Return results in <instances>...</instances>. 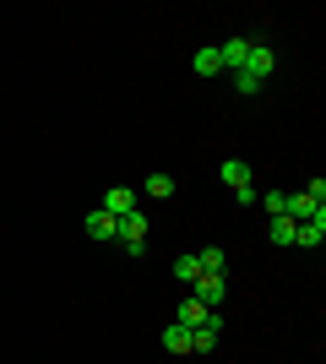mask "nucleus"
<instances>
[{
    "label": "nucleus",
    "instance_id": "obj_1",
    "mask_svg": "<svg viewBox=\"0 0 326 364\" xmlns=\"http://www.w3.org/2000/svg\"><path fill=\"white\" fill-rule=\"evenodd\" d=\"M272 71H278V55H272V44H261V38H256V44H250V55H245V65L234 71V92H239V98H256V92L272 82Z\"/></svg>",
    "mask_w": 326,
    "mask_h": 364
},
{
    "label": "nucleus",
    "instance_id": "obj_2",
    "mask_svg": "<svg viewBox=\"0 0 326 364\" xmlns=\"http://www.w3.org/2000/svg\"><path fill=\"white\" fill-rule=\"evenodd\" d=\"M217 180L229 185L239 201H256V196H261V185H256V168H250L245 158H223V164H217Z\"/></svg>",
    "mask_w": 326,
    "mask_h": 364
},
{
    "label": "nucleus",
    "instance_id": "obj_3",
    "mask_svg": "<svg viewBox=\"0 0 326 364\" xmlns=\"http://www.w3.org/2000/svg\"><path fill=\"white\" fill-rule=\"evenodd\" d=\"M315 213H326V180L315 174L305 191H288V218L294 223H305V218H315Z\"/></svg>",
    "mask_w": 326,
    "mask_h": 364
},
{
    "label": "nucleus",
    "instance_id": "obj_4",
    "mask_svg": "<svg viewBox=\"0 0 326 364\" xmlns=\"http://www.w3.org/2000/svg\"><path fill=\"white\" fill-rule=\"evenodd\" d=\"M114 245H120V250H125L131 261H141V256H147V218H141V207L120 218V240H114Z\"/></svg>",
    "mask_w": 326,
    "mask_h": 364
},
{
    "label": "nucleus",
    "instance_id": "obj_5",
    "mask_svg": "<svg viewBox=\"0 0 326 364\" xmlns=\"http://www.w3.org/2000/svg\"><path fill=\"white\" fill-rule=\"evenodd\" d=\"M180 326H190V332H196V326H223V310H207L202 299H196V294H185V299H180Z\"/></svg>",
    "mask_w": 326,
    "mask_h": 364
},
{
    "label": "nucleus",
    "instance_id": "obj_6",
    "mask_svg": "<svg viewBox=\"0 0 326 364\" xmlns=\"http://www.w3.org/2000/svg\"><path fill=\"white\" fill-rule=\"evenodd\" d=\"M82 228H87V234H93L98 245H114V240H120V218H109L104 207H93V213L82 218Z\"/></svg>",
    "mask_w": 326,
    "mask_h": 364
},
{
    "label": "nucleus",
    "instance_id": "obj_7",
    "mask_svg": "<svg viewBox=\"0 0 326 364\" xmlns=\"http://www.w3.org/2000/svg\"><path fill=\"white\" fill-rule=\"evenodd\" d=\"M196 299L207 304V310H223V299H229V272H212V277H202V283H196Z\"/></svg>",
    "mask_w": 326,
    "mask_h": 364
},
{
    "label": "nucleus",
    "instance_id": "obj_8",
    "mask_svg": "<svg viewBox=\"0 0 326 364\" xmlns=\"http://www.w3.org/2000/svg\"><path fill=\"white\" fill-rule=\"evenodd\" d=\"M98 207H104L109 218H125V213H136V191H131V185H109L104 196H98Z\"/></svg>",
    "mask_w": 326,
    "mask_h": 364
},
{
    "label": "nucleus",
    "instance_id": "obj_9",
    "mask_svg": "<svg viewBox=\"0 0 326 364\" xmlns=\"http://www.w3.org/2000/svg\"><path fill=\"white\" fill-rule=\"evenodd\" d=\"M321 240H326V213L305 218V223L294 228V245H299V250H321Z\"/></svg>",
    "mask_w": 326,
    "mask_h": 364
},
{
    "label": "nucleus",
    "instance_id": "obj_10",
    "mask_svg": "<svg viewBox=\"0 0 326 364\" xmlns=\"http://www.w3.org/2000/svg\"><path fill=\"white\" fill-rule=\"evenodd\" d=\"M250 44H256V38H239V33H234V38H223V44H217L223 71H239V65H245V55H250Z\"/></svg>",
    "mask_w": 326,
    "mask_h": 364
},
{
    "label": "nucleus",
    "instance_id": "obj_11",
    "mask_svg": "<svg viewBox=\"0 0 326 364\" xmlns=\"http://www.w3.org/2000/svg\"><path fill=\"white\" fill-rule=\"evenodd\" d=\"M174 283H180V289H196V283H202V261H196V250H185V256L174 261Z\"/></svg>",
    "mask_w": 326,
    "mask_h": 364
},
{
    "label": "nucleus",
    "instance_id": "obj_12",
    "mask_svg": "<svg viewBox=\"0 0 326 364\" xmlns=\"http://www.w3.org/2000/svg\"><path fill=\"white\" fill-rule=\"evenodd\" d=\"M163 353H180V359H185V353H190V326L169 321V326H163Z\"/></svg>",
    "mask_w": 326,
    "mask_h": 364
},
{
    "label": "nucleus",
    "instance_id": "obj_13",
    "mask_svg": "<svg viewBox=\"0 0 326 364\" xmlns=\"http://www.w3.org/2000/svg\"><path fill=\"white\" fill-rule=\"evenodd\" d=\"M190 71H196V76H217V71H223L217 44H202V49H196V55H190Z\"/></svg>",
    "mask_w": 326,
    "mask_h": 364
},
{
    "label": "nucleus",
    "instance_id": "obj_14",
    "mask_svg": "<svg viewBox=\"0 0 326 364\" xmlns=\"http://www.w3.org/2000/svg\"><path fill=\"white\" fill-rule=\"evenodd\" d=\"M196 261H202V277H212V272H229V256H223L217 245H207V250H196Z\"/></svg>",
    "mask_w": 326,
    "mask_h": 364
},
{
    "label": "nucleus",
    "instance_id": "obj_15",
    "mask_svg": "<svg viewBox=\"0 0 326 364\" xmlns=\"http://www.w3.org/2000/svg\"><path fill=\"white\" fill-rule=\"evenodd\" d=\"M217 337H223V326H196V332H190V353H212Z\"/></svg>",
    "mask_w": 326,
    "mask_h": 364
},
{
    "label": "nucleus",
    "instance_id": "obj_16",
    "mask_svg": "<svg viewBox=\"0 0 326 364\" xmlns=\"http://www.w3.org/2000/svg\"><path fill=\"white\" fill-rule=\"evenodd\" d=\"M294 218H288V213H283V218H272V245H283V250H288V245H294Z\"/></svg>",
    "mask_w": 326,
    "mask_h": 364
},
{
    "label": "nucleus",
    "instance_id": "obj_17",
    "mask_svg": "<svg viewBox=\"0 0 326 364\" xmlns=\"http://www.w3.org/2000/svg\"><path fill=\"white\" fill-rule=\"evenodd\" d=\"M256 201L266 207V218H283V213H288V191H261Z\"/></svg>",
    "mask_w": 326,
    "mask_h": 364
},
{
    "label": "nucleus",
    "instance_id": "obj_18",
    "mask_svg": "<svg viewBox=\"0 0 326 364\" xmlns=\"http://www.w3.org/2000/svg\"><path fill=\"white\" fill-rule=\"evenodd\" d=\"M141 191H147V196H174V174H147V185H141Z\"/></svg>",
    "mask_w": 326,
    "mask_h": 364
}]
</instances>
